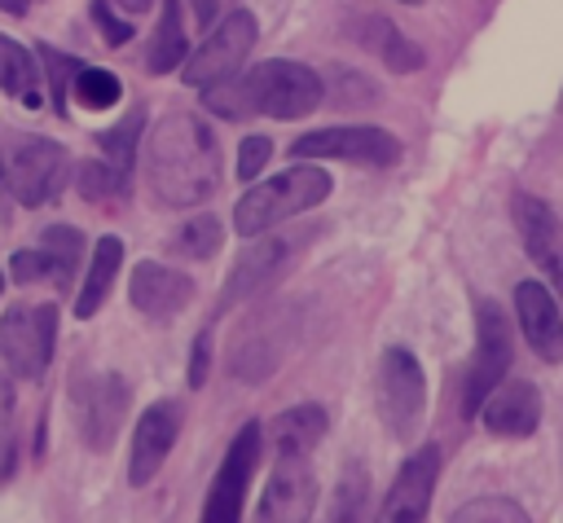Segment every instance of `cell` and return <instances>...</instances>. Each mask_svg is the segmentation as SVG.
Listing matches in <instances>:
<instances>
[{"mask_svg": "<svg viewBox=\"0 0 563 523\" xmlns=\"http://www.w3.org/2000/svg\"><path fill=\"white\" fill-rule=\"evenodd\" d=\"M40 62H44V79H48V88H53V110L57 114H66V88L75 84V70H79V62L75 57H66V53H57L53 44H40Z\"/></svg>", "mask_w": 563, "mask_h": 523, "instance_id": "obj_32", "label": "cell"}, {"mask_svg": "<svg viewBox=\"0 0 563 523\" xmlns=\"http://www.w3.org/2000/svg\"><path fill=\"white\" fill-rule=\"evenodd\" d=\"M317 510V475L308 466V457H277L255 523H308Z\"/></svg>", "mask_w": 563, "mask_h": 523, "instance_id": "obj_13", "label": "cell"}, {"mask_svg": "<svg viewBox=\"0 0 563 523\" xmlns=\"http://www.w3.org/2000/svg\"><path fill=\"white\" fill-rule=\"evenodd\" d=\"M321 101V75L308 70L303 62L268 57L242 79L229 75L211 88H202V105L216 110L220 119H242V114H268V119H303Z\"/></svg>", "mask_w": 563, "mask_h": 523, "instance_id": "obj_2", "label": "cell"}, {"mask_svg": "<svg viewBox=\"0 0 563 523\" xmlns=\"http://www.w3.org/2000/svg\"><path fill=\"white\" fill-rule=\"evenodd\" d=\"M260 448H264V431H260V422H246L233 435V444H229V453H224V461L207 488L202 523H242V505H246V488H251Z\"/></svg>", "mask_w": 563, "mask_h": 523, "instance_id": "obj_8", "label": "cell"}, {"mask_svg": "<svg viewBox=\"0 0 563 523\" xmlns=\"http://www.w3.org/2000/svg\"><path fill=\"white\" fill-rule=\"evenodd\" d=\"M70 88H75V101H79L84 110H110V105H119V97H123L119 75H114V70H101V66H79Z\"/></svg>", "mask_w": 563, "mask_h": 523, "instance_id": "obj_28", "label": "cell"}, {"mask_svg": "<svg viewBox=\"0 0 563 523\" xmlns=\"http://www.w3.org/2000/svg\"><path fill=\"white\" fill-rule=\"evenodd\" d=\"M510 356H515L510 321L501 316V308L493 299H479L475 303V352H471V365L462 374V413L466 418H475L479 404L493 396V387H501Z\"/></svg>", "mask_w": 563, "mask_h": 523, "instance_id": "obj_4", "label": "cell"}, {"mask_svg": "<svg viewBox=\"0 0 563 523\" xmlns=\"http://www.w3.org/2000/svg\"><path fill=\"white\" fill-rule=\"evenodd\" d=\"M0 290H4V277H0Z\"/></svg>", "mask_w": 563, "mask_h": 523, "instance_id": "obj_43", "label": "cell"}, {"mask_svg": "<svg viewBox=\"0 0 563 523\" xmlns=\"http://www.w3.org/2000/svg\"><path fill=\"white\" fill-rule=\"evenodd\" d=\"M515 312H519V330H523L528 347L545 365L563 360V312H559L554 294L541 281H519L515 286Z\"/></svg>", "mask_w": 563, "mask_h": 523, "instance_id": "obj_17", "label": "cell"}, {"mask_svg": "<svg viewBox=\"0 0 563 523\" xmlns=\"http://www.w3.org/2000/svg\"><path fill=\"white\" fill-rule=\"evenodd\" d=\"M321 523H369V470L361 461H352L339 475V483H334V492L325 501Z\"/></svg>", "mask_w": 563, "mask_h": 523, "instance_id": "obj_24", "label": "cell"}, {"mask_svg": "<svg viewBox=\"0 0 563 523\" xmlns=\"http://www.w3.org/2000/svg\"><path fill=\"white\" fill-rule=\"evenodd\" d=\"M325 435V409L321 404H295L273 418V448L277 457H308Z\"/></svg>", "mask_w": 563, "mask_h": 523, "instance_id": "obj_20", "label": "cell"}, {"mask_svg": "<svg viewBox=\"0 0 563 523\" xmlns=\"http://www.w3.org/2000/svg\"><path fill=\"white\" fill-rule=\"evenodd\" d=\"M220 237H224V229H220L216 215H189V220L176 229L172 246H176L180 255H189V259H207L211 251H220Z\"/></svg>", "mask_w": 563, "mask_h": 523, "instance_id": "obj_29", "label": "cell"}, {"mask_svg": "<svg viewBox=\"0 0 563 523\" xmlns=\"http://www.w3.org/2000/svg\"><path fill=\"white\" fill-rule=\"evenodd\" d=\"M128 382L110 369H92V374H79L75 387H70V409H75V426H79V439L92 448V453H106L123 426V413H128Z\"/></svg>", "mask_w": 563, "mask_h": 523, "instance_id": "obj_6", "label": "cell"}, {"mask_svg": "<svg viewBox=\"0 0 563 523\" xmlns=\"http://www.w3.org/2000/svg\"><path fill=\"white\" fill-rule=\"evenodd\" d=\"M114 4H119V9H128V13H145L154 0H114Z\"/></svg>", "mask_w": 563, "mask_h": 523, "instance_id": "obj_40", "label": "cell"}, {"mask_svg": "<svg viewBox=\"0 0 563 523\" xmlns=\"http://www.w3.org/2000/svg\"><path fill=\"white\" fill-rule=\"evenodd\" d=\"M268 158H273V141L268 136H246L242 149H238V180H255Z\"/></svg>", "mask_w": 563, "mask_h": 523, "instance_id": "obj_36", "label": "cell"}, {"mask_svg": "<svg viewBox=\"0 0 563 523\" xmlns=\"http://www.w3.org/2000/svg\"><path fill=\"white\" fill-rule=\"evenodd\" d=\"M449 523H532L528 510L510 497H475L462 510H453Z\"/></svg>", "mask_w": 563, "mask_h": 523, "instance_id": "obj_30", "label": "cell"}, {"mask_svg": "<svg viewBox=\"0 0 563 523\" xmlns=\"http://www.w3.org/2000/svg\"><path fill=\"white\" fill-rule=\"evenodd\" d=\"M18 466V431H13V391L9 378H0V483Z\"/></svg>", "mask_w": 563, "mask_h": 523, "instance_id": "obj_33", "label": "cell"}, {"mask_svg": "<svg viewBox=\"0 0 563 523\" xmlns=\"http://www.w3.org/2000/svg\"><path fill=\"white\" fill-rule=\"evenodd\" d=\"M145 185L163 207L207 202L220 185V145L198 114H163L145 141Z\"/></svg>", "mask_w": 563, "mask_h": 523, "instance_id": "obj_1", "label": "cell"}, {"mask_svg": "<svg viewBox=\"0 0 563 523\" xmlns=\"http://www.w3.org/2000/svg\"><path fill=\"white\" fill-rule=\"evenodd\" d=\"M185 57H189V44H185L180 4H176V0H163V9H158V26H154L150 48H145V70H150V75H167V70H176Z\"/></svg>", "mask_w": 563, "mask_h": 523, "instance_id": "obj_22", "label": "cell"}, {"mask_svg": "<svg viewBox=\"0 0 563 523\" xmlns=\"http://www.w3.org/2000/svg\"><path fill=\"white\" fill-rule=\"evenodd\" d=\"M422 404H427V378H422L418 356L405 347H387L383 365H378V409H383V422L391 426L396 439L413 435Z\"/></svg>", "mask_w": 563, "mask_h": 523, "instance_id": "obj_10", "label": "cell"}, {"mask_svg": "<svg viewBox=\"0 0 563 523\" xmlns=\"http://www.w3.org/2000/svg\"><path fill=\"white\" fill-rule=\"evenodd\" d=\"M365 44H369V48L387 62V70H396V75L422 66V48L409 44V40H405L391 22H383V18H369V22H365Z\"/></svg>", "mask_w": 563, "mask_h": 523, "instance_id": "obj_25", "label": "cell"}, {"mask_svg": "<svg viewBox=\"0 0 563 523\" xmlns=\"http://www.w3.org/2000/svg\"><path fill=\"white\" fill-rule=\"evenodd\" d=\"M40 246H48L53 255H62V259L79 264V255H84V233H79V229H70V224H48V229L40 233Z\"/></svg>", "mask_w": 563, "mask_h": 523, "instance_id": "obj_35", "label": "cell"}, {"mask_svg": "<svg viewBox=\"0 0 563 523\" xmlns=\"http://www.w3.org/2000/svg\"><path fill=\"white\" fill-rule=\"evenodd\" d=\"M180 404L176 400H154L145 413H141V422H136V431H132V457H128V479L141 488V483H150L158 470H163V461H167V453H172V444H176V435H180Z\"/></svg>", "mask_w": 563, "mask_h": 523, "instance_id": "obj_15", "label": "cell"}, {"mask_svg": "<svg viewBox=\"0 0 563 523\" xmlns=\"http://www.w3.org/2000/svg\"><path fill=\"white\" fill-rule=\"evenodd\" d=\"M400 4H422V0H400Z\"/></svg>", "mask_w": 563, "mask_h": 523, "instance_id": "obj_42", "label": "cell"}, {"mask_svg": "<svg viewBox=\"0 0 563 523\" xmlns=\"http://www.w3.org/2000/svg\"><path fill=\"white\" fill-rule=\"evenodd\" d=\"M4 189H9V171H4V163H0V198H4Z\"/></svg>", "mask_w": 563, "mask_h": 523, "instance_id": "obj_41", "label": "cell"}, {"mask_svg": "<svg viewBox=\"0 0 563 523\" xmlns=\"http://www.w3.org/2000/svg\"><path fill=\"white\" fill-rule=\"evenodd\" d=\"M290 251H295V242H282V237H268V242L246 246V255L229 268V281H224V294H220V312L238 308L242 299H251L255 290H264L268 281H277V272L290 264Z\"/></svg>", "mask_w": 563, "mask_h": 523, "instance_id": "obj_19", "label": "cell"}, {"mask_svg": "<svg viewBox=\"0 0 563 523\" xmlns=\"http://www.w3.org/2000/svg\"><path fill=\"white\" fill-rule=\"evenodd\" d=\"M189 9H194V22H198V26H211V18H216L220 0H189Z\"/></svg>", "mask_w": 563, "mask_h": 523, "instance_id": "obj_38", "label": "cell"}, {"mask_svg": "<svg viewBox=\"0 0 563 523\" xmlns=\"http://www.w3.org/2000/svg\"><path fill=\"white\" fill-rule=\"evenodd\" d=\"M141 127H145V110H128L110 132H101V149H106V163L114 171H132L136 163V145H141Z\"/></svg>", "mask_w": 563, "mask_h": 523, "instance_id": "obj_27", "label": "cell"}, {"mask_svg": "<svg viewBox=\"0 0 563 523\" xmlns=\"http://www.w3.org/2000/svg\"><path fill=\"white\" fill-rule=\"evenodd\" d=\"M0 9H4V13H18V18H22V13L31 9V0H0Z\"/></svg>", "mask_w": 563, "mask_h": 523, "instance_id": "obj_39", "label": "cell"}, {"mask_svg": "<svg viewBox=\"0 0 563 523\" xmlns=\"http://www.w3.org/2000/svg\"><path fill=\"white\" fill-rule=\"evenodd\" d=\"M207 369H211V330H202L194 338V347H189V387H202Z\"/></svg>", "mask_w": 563, "mask_h": 523, "instance_id": "obj_37", "label": "cell"}, {"mask_svg": "<svg viewBox=\"0 0 563 523\" xmlns=\"http://www.w3.org/2000/svg\"><path fill=\"white\" fill-rule=\"evenodd\" d=\"M57 308L53 303H13L0 316V360L18 378H40L53 360Z\"/></svg>", "mask_w": 563, "mask_h": 523, "instance_id": "obj_5", "label": "cell"}, {"mask_svg": "<svg viewBox=\"0 0 563 523\" xmlns=\"http://www.w3.org/2000/svg\"><path fill=\"white\" fill-rule=\"evenodd\" d=\"M510 211H515V229L523 237V251L563 294V224H559V215L537 193H523V189L510 198Z\"/></svg>", "mask_w": 563, "mask_h": 523, "instance_id": "obj_14", "label": "cell"}, {"mask_svg": "<svg viewBox=\"0 0 563 523\" xmlns=\"http://www.w3.org/2000/svg\"><path fill=\"white\" fill-rule=\"evenodd\" d=\"M128 299L136 312H145L150 321H172L176 312L189 308L194 299V281L167 264H154V259H141L132 268V281H128Z\"/></svg>", "mask_w": 563, "mask_h": 523, "instance_id": "obj_16", "label": "cell"}, {"mask_svg": "<svg viewBox=\"0 0 563 523\" xmlns=\"http://www.w3.org/2000/svg\"><path fill=\"white\" fill-rule=\"evenodd\" d=\"M92 22H97V31L106 35L110 48H119V44L132 40V22H123V18L114 13V0H92Z\"/></svg>", "mask_w": 563, "mask_h": 523, "instance_id": "obj_34", "label": "cell"}, {"mask_svg": "<svg viewBox=\"0 0 563 523\" xmlns=\"http://www.w3.org/2000/svg\"><path fill=\"white\" fill-rule=\"evenodd\" d=\"M255 40H260V22H255L251 9L224 13L216 22V31H207V40L198 44V53L185 57V75L180 79L194 84V88H211V84L238 75V66L246 62V53H251Z\"/></svg>", "mask_w": 563, "mask_h": 523, "instance_id": "obj_7", "label": "cell"}, {"mask_svg": "<svg viewBox=\"0 0 563 523\" xmlns=\"http://www.w3.org/2000/svg\"><path fill=\"white\" fill-rule=\"evenodd\" d=\"M435 479H440V448L422 444L396 470V479L378 505V523H422L431 510V497H435Z\"/></svg>", "mask_w": 563, "mask_h": 523, "instance_id": "obj_12", "label": "cell"}, {"mask_svg": "<svg viewBox=\"0 0 563 523\" xmlns=\"http://www.w3.org/2000/svg\"><path fill=\"white\" fill-rule=\"evenodd\" d=\"M479 422L488 435L501 439H528L541 426V391L532 382H501L479 404Z\"/></svg>", "mask_w": 563, "mask_h": 523, "instance_id": "obj_18", "label": "cell"}, {"mask_svg": "<svg viewBox=\"0 0 563 523\" xmlns=\"http://www.w3.org/2000/svg\"><path fill=\"white\" fill-rule=\"evenodd\" d=\"M325 193H330V176H325L321 167H308V163L286 167V171H277V176H268V180H255V185L238 198V207H233V229H238L242 237H260V233H268L273 224L290 220V215H299V211H312L317 202H325Z\"/></svg>", "mask_w": 563, "mask_h": 523, "instance_id": "obj_3", "label": "cell"}, {"mask_svg": "<svg viewBox=\"0 0 563 523\" xmlns=\"http://www.w3.org/2000/svg\"><path fill=\"white\" fill-rule=\"evenodd\" d=\"M0 92H9L22 105L40 110V70H35V57L18 40H9L4 31H0Z\"/></svg>", "mask_w": 563, "mask_h": 523, "instance_id": "obj_23", "label": "cell"}, {"mask_svg": "<svg viewBox=\"0 0 563 523\" xmlns=\"http://www.w3.org/2000/svg\"><path fill=\"white\" fill-rule=\"evenodd\" d=\"M13 277H18V286H26V281H53V286H70V277H75V268L79 264H70V259H62V255H53L48 246H31V251H13Z\"/></svg>", "mask_w": 563, "mask_h": 523, "instance_id": "obj_26", "label": "cell"}, {"mask_svg": "<svg viewBox=\"0 0 563 523\" xmlns=\"http://www.w3.org/2000/svg\"><path fill=\"white\" fill-rule=\"evenodd\" d=\"M286 149H290V158H343V163H361V167H391L400 158V141L391 132L365 127V123L317 127Z\"/></svg>", "mask_w": 563, "mask_h": 523, "instance_id": "obj_11", "label": "cell"}, {"mask_svg": "<svg viewBox=\"0 0 563 523\" xmlns=\"http://www.w3.org/2000/svg\"><path fill=\"white\" fill-rule=\"evenodd\" d=\"M66 149L48 136H18L9 149V193L22 207H44L66 185Z\"/></svg>", "mask_w": 563, "mask_h": 523, "instance_id": "obj_9", "label": "cell"}, {"mask_svg": "<svg viewBox=\"0 0 563 523\" xmlns=\"http://www.w3.org/2000/svg\"><path fill=\"white\" fill-rule=\"evenodd\" d=\"M75 176H79L75 185H79V193H84L88 202H110V198L128 193V176L114 171L110 163H79Z\"/></svg>", "mask_w": 563, "mask_h": 523, "instance_id": "obj_31", "label": "cell"}, {"mask_svg": "<svg viewBox=\"0 0 563 523\" xmlns=\"http://www.w3.org/2000/svg\"><path fill=\"white\" fill-rule=\"evenodd\" d=\"M119 264H123V242H119V237H101V242L92 246L88 277H84L79 299H75V316H79V321H88V316L106 303V294H110V281H114Z\"/></svg>", "mask_w": 563, "mask_h": 523, "instance_id": "obj_21", "label": "cell"}]
</instances>
